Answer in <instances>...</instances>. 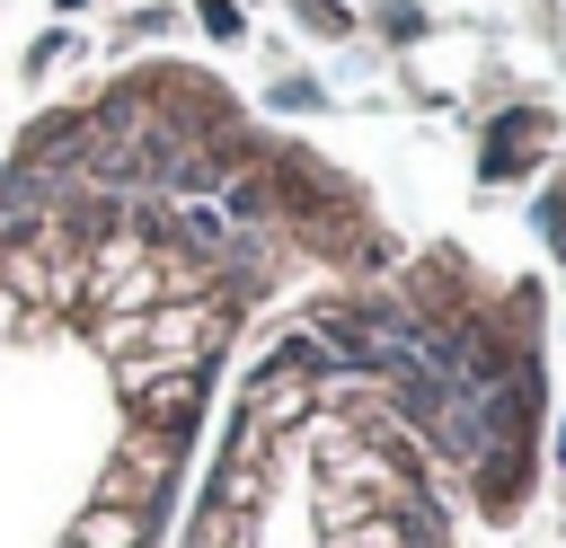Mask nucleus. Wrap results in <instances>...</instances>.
Returning a JSON list of instances; mask_svg holds the SVG:
<instances>
[{"label":"nucleus","instance_id":"nucleus-2","mask_svg":"<svg viewBox=\"0 0 566 548\" xmlns=\"http://www.w3.org/2000/svg\"><path fill=\"white\" fill-rule=\"evenodd\" d=\"M557 309L478 239L292 292L212 407L168 548H495L548 486Z\"/></svg>","mask_w":566,"mask_h":548},{"label":"nucleus","instance_id":"nucleus-1","mask_svg":"<svg viewBox=\"0 0 566 548\" xmlns=\"http://www.w3.org/2000/svg\"><path fill=\"white\" fill-rule=\"evenodd\" d=\"M398 230L186 53L115 62L0 141V548H168L248 336Z\"/></svg>","mask_w":566,"mask_h":548}]
</instances>
